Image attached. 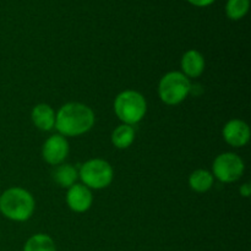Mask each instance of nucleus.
<instances>
[{
	"instance_id": "a211bd4d",
	"label": "nucleus",
	"mask_w": 251,
	"mask_h": 251,
	"mask_svg": "<svg viewBox=\"0 0 251 251\" xmlns=\"http://www.w3.org/2000/svg\"><path fill=\"white\" fill-rule=\"evenodd\" d=\"M240 195L244 196V198H249L251 194V186L249 183H245L240 186Z\"/></svg>"
},
{
	"instance_id": "9b49d317",
	"label": "nucleus",
	"mask_w": 251,
	"mask_h": 251,
	"mask_svg": "<svg viewBox=\"0 0 251 251\" xmlns=\"http://www.w3.org/2000/svg\"><path fill=\"white\" fill-rule=\"evenodd\" d=\"M31 118L33 124L43 131H49L55 126V112L50 105L44 103L37 104L32 109Z\"/></svg>"
},
{
	"instance_id": "ddd939ff",
	"label": "nucleus",
	"mask_w": 251,
	"mask_h": 251,
	"mask_svg": "<svg viewBox=\"0 0 251 251\" xmlns=\"http://www.w3.org/2000/svg\"><path fill=\"white\" fill-rule=\"evenodd\" d=\"M189 185L196 193H206L213 185V176L206 169H198L189 176Z\"/></svg>"
},
{
	"instance_id": "6e6552de",
	"label": "nucleus",
	"mask_w": 251,
	"mask_h": 251,
	"mask_svg": "<svg viewBox=\"0 0 251 251\" xmlns=\"http://www.w3.org/2000/svg\"><path fill=\"white\" fill-rule=\"evenodd\" d=\"M223 137L230 146L243 147L250 141V129L243 120L233 119L223 127Z\"/></svg>"
},
{
	"instance_id": "4468645a",
	"label": "nucleus",
	"mask_w": 251,
	"mask_h": 251,
	"mask_svg": "<svg viewBox=\"0 0 251 251\" xmlns=\"http://www.w3.org/2000/svg\"><path fill=\"white\" fill-rule=\"evenodd\" d=\"M135 140V130L131 125L122 124L113 131L112 142L117 149L124 150L131 146Z\"/></svg>"
},
{
	"instance_id": "f3484780",
	"label": "nucleus",
	"mask_w": 251,
	"mask_h": 251,
	"mask_svg": "<svg viewBox=\"0 0 251 251\" xmlns=\"http://www.w3.org/2000/svg\"><path fill=\"white\" fill-rule=\"evenodd\" d=\"M188 1L195 5V6H208L212 2H215L216 0H188Z\"/></svg>"
},
{
	"instance_id": "7ed1b4c3",
	"label": "nucleus",
	"mask_w": 251,
	"mask_h": 251,
	"mask_svg": "<svg viewBox=\"0 0 251 251\" xmlns=\"http://www.w3.org/2000/svg\"><path fill=\"white\" fill-rule=\"evenodd\" d=\"M114 112L124 124H137L144 119L147 112L146 100L137 91H124L115 98Z\"/></svg>"
},
{
	"instance_id": "0eeeda50",
	"label": "nucleus",
	"mask_w": 251,
	"mask_h": 251,
	"mask_svg": "<svg viewBox=\"0 0 251 251\" xmlns=\"http://www.w3.org/2000/svg\"><path fill=\"white\" fill-rule=\"evenodd\" d=\"M69 154V142L63 135H53L44 142L42 156L47 163L51 166L61 164Z\"/></svg>"
},
{
	"instance_id": "2eb2a0df",
	"label": "nucleus",
	"mask_w": 251,
	"mask_h": 251,
	"mask_svg": "<svg viewBox=\"0 0 251 251\" xmlns=\"http://www.w3.org/2000/svg\"><path fill=\"white\" fill-rule=\"evenodd\" d=\"M24 251H56V247L54 240L49 235L41 233L27 240Z\"/></svg>"
},
{
	"instance_id": "423d86ee",
	"label": "nucleus",
	"mask_w": 251,
	"mask_h": 251,
	"mask_svg": "<svg viewBox=\"0 0 251 251\" xmlns=\"http://www.w3.org/2000/svg\"><path fill=\"white\" fill-rule=\"evenodd\" d=\"M244 162L238 154L226 152L220 154L213 162V176L222 183H233L242 178L244 173Z\"/></svg>"
},
{
	"instance_id": "f257e3e1",
	"label": "nucleus",
	"mask_w": 251,
	"mask_h": 251,
	"mask_svg": "<svg viewBox=\"0 0 251 251\" xmlns=\"http://www.w3.org/2000/svg\"><path fill=\"white\" fill-rule=\"evenodd\" d=\"M93 125L95 113L82 103H66L55 114V127L63 136H80L90 131Z\"/></svg>"
},
{
	"instance_id": "9d476101",
	"label": "nucleus",
	"mask_w": 251,
	"mask_h": 251,
	"mask_svg": "<svg viewBox=\"0 0 251 251\" xmlns=\"http://www.w3.org/2000/svg\"><path fill=\"white\" fill-rule=\"evenodd\" d=\"M181 70L186 77L196 78L205 70V59L200 51L191 49L188 50L181 58Z\"/></svg>"
},
{
	"instance_id": "dca6fc26",
	"label": "nucleus",
	"mask_w": 251,
	"mask_h": 251,
	"mask_svg": "<svg viewBox=\"0 0 251 251\" xmlns=\"http://www.w3.org/2000/svg\"><path fill=\"white\" fill-rule=\"evenodd\" d=\"M250 0H228L226 12L230 20H240L248 14Z\"/></svg>"
},
{
	"instance_id": "f03ea898",
	"label": "nucleus",
	"mask_w": 251,
	"mask_h": 251,
	"mask_svg": "<svg viewBox=\"0 0 251 251\" xmlns=\"http://www.w3.org/2000/svg\"><path fill=\"white\" fill-rule=\"evenodd\" d=\"M34 199L22 188H10L0 196V212L11 221L24 222L34 212Z\"/></svg>"
},
{
	"instance_id": "20e7f679",
	"label": "nucleus",
	"mask_w": 251,
	"mask_h": 251,
	"mask_svg": "<svg viewBox=\"0 0 251 251\" xmlns=\"http://www.w3.org/2000/svg\"><path fill=\"white\" fill-rule=\"evenodd\" d=\"M191 92L189 78L179 71H172L161 78L158 85V95L163 103L176 105L183 102Z\"/></svg>"
},
{
	"instance_id": "39448f33",
	"label": "nucleus",
	"mask_w": 251,
	"mask_h": 251,
	"mask_svg": "<svg viewBox=\"0 0 251 251\" xmlns=\"http://www.w3.org/2000/svg\"><path fill=\"white\" fill-rule=\"evenodd\" d=\"M78 176L82 180L83 185L88 189L100 190L110 185L114 178V172L107 161L95 158L85 162L81 166Z\"/></svg>"
},
{
	"instance_id": "f8f14e48",
	"label": "nucleus",
	"mask_w": 251,
	"mask_h": 251,
	"mask_svg": "<svg viewBox=\"0 0 251 251\" xmlns=\"http://www.w3.org/2000/svg\"><path fill=\"white\" fill-rule=\"evenodd\" d=\"M55 183L61 188H71L78 178V172L71 164H60L53 173Z\"/></svg>"
},
{
	"instance_id": "1a4fd4ad",
	"label": "nucleus",
	"mask_w": 251,
	"mask_h": 251,
	"mask_svg": "<svg viewBox=\"0 0 251 251\" xmlns=\"http://www.w3.org/2000/svg\"><path fill=\"white\" fill-rule=\"evenodd\" d=\"M93 201L92 193L83 184H74L66 194V202L74 212H86Z\"/></svg>"
}]
</instances>
